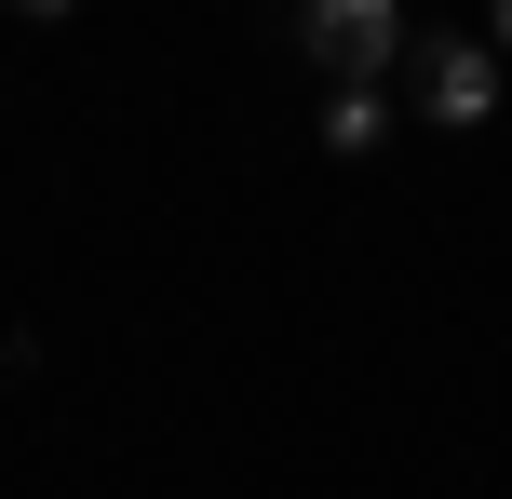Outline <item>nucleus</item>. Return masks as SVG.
Returning <instances> with one entry per match:
<instances>
[{
  "label": "nucleus",
  "mask_w": 512,
  "mask_h": 499,
  "mask_svg": "<svg viewBox=\"0 0 512 499\" xmlns=\"http://www.w3.org/2000/svg\"><path fill=\"white\" fill-rule=\"evenodd\" d=\"M297 54L324 68V95L391 81V68H405V14H391V0H310V14H297Z\"/></svg>",
  "instance_id": "obj_1"
},
{
  "label": "nucleus",
  "mask_w": 512,
  "mask_h": 499,
  "mask_svg": "<svg viewBox=\"0 0 512 499\" xmlns=\"http://www.w3.org/2000/svg\"><path fill=\"white\" fill-rule=\"evenodd\" d=\"M405 108L445 122V135L499 122V54H486V41H405Z\"/></svg>",
  "instance_id": "obj_2"
},
{
  "label": "nucleus",
  "mask_w": 512,
  "mask_h": 499,
  "mask_svg": "<svg viewBox=\"0 0 512 499\" xmlns=\"http://www.w3.org/2000/svg\"><path fill=\"white\" fill-rule=\"evenodd\" d=\"M391 135V81H351V95H324V149H378Z\"/></svg>",
  "instance_id": "obj_3"
},
{
  "label": "nucleus",
  "mask_w": 512,
  "mask_h": 499,
  "mask_svg": "<svg viewBox=\"0 0 512 499\" xmlns=\"http://www.w3.org/2000/svg\"><path fill=\"white\" fill-rule=\"evenodd\" d=\"M486 54H512V0H499V27H486Z\"/></svg>",
  "instance_id": "obj_4"
}]
</instances>
